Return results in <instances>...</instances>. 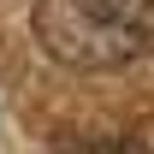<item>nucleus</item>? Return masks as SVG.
<instances>
[{
    "mask_svg": "<svg viewBox=\"0 0 154 154\" xmlns=\"http://www.w3.org/2000/svg\"><path fill=\"white\" fill-rule=\"evenodd\" d=\"M30 30L71 71H119L154 59V0H36Z\"/></svg>",
    "mask_w": 154,
    "mask_h": 154,
    "instance_id": "nucleus-1",
    "label": "nucleus"
}]
</instances>
